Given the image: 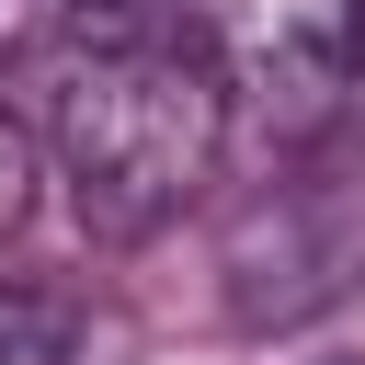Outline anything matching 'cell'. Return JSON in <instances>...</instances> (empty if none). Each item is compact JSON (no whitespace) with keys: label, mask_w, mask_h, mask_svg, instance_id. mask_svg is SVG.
I'll return each instance as SVG.
<instances>
[{"label":"cell","mask_w":365,"mask_h":365,"mask_svg":"<svg viewBox=\"0 0 365 365\" xmlns=\"http://www.w3.org/2000/svg\"><path fill=\"white\" fill-rule=\"evenodd\" d=\"M46 171L68 182L91 240L171 228L228 148V68L182 0H46V46L23 57Z\"/></svg>","instance_id":"cell-1"},{"label":"cell","mask_w":365,"mask_h":365,"mask_svg":"<svg viewBox=\"0 0 365 365\" xmlns=\"http://www.w3.org/2000/svg\"><path fill=\"white\" fill-rule=\"evenodd\" d=\"M228 125L262 148H319L365 103V0H228L217 23Z\"/></svg>","instance_id":"cell-2"},{"label":"cell","mask_w":365,"mask_h":365,"mask_svg":"<svg viewBox=\"0 0 365 365\" xmlns=\"http://www.w3.org/2000/svg\"><path fill=\"white\" fill-rule=\"evenodd\" d=\"M354 274H365V217H354L342 194H319V182H274V205H251L240 240H228V297H240V319H308V308H331Z\"/></svg>","instance_id":"cell-3"},{"label":"cell","mask_w":365,"mask_h":365,"mask_svg":"<svg viewBox=\"0 0 365 365\" xmlns=\"http://www.w3.org/2000/svg\"><path fill=\"white\" fill-rule=\"evenodd\" d=\"M34 171H46V137H34V114L0 91V251H11V228L34 217Z\"/></svg>","instance_id":"cell-4"}]
</instances>
